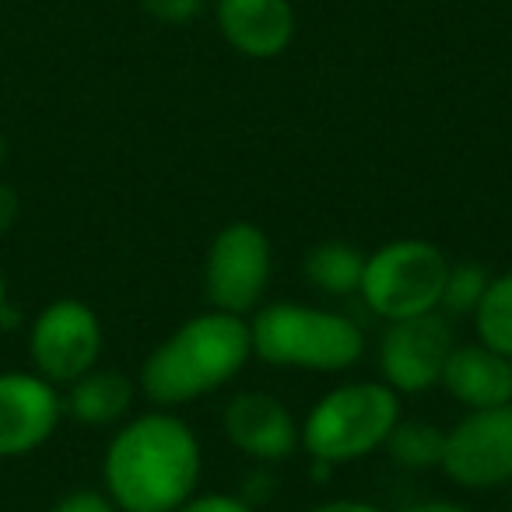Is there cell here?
I'll use <instances>...</instances> for the list:
<instances>
[{"label":"cell","instance_id":"obj_1","mask_svg":"<svg viewBox=\"0 0 512 512\" xmlns=\"http://www.w3.org/2000/svg\"><path fill=\"white\" fill-rule=\"evenodd\" d=\"M200 470L197 435L165 407L123 425L102 463L109 502L120 512H176L197 495Z\"/></svg>","mask_w":512,"mask_h":512},{"label":"cell","instance_id":"obj_2","mask_svg":"<svg viewBox=\"0 0 512 512\" xmlns=\"http://www.w3.org/2000/svg\"><path fill=\"white\" fill-rule=\"evenodd\" d=\"M253 358L249 323L232 313H200L172 330L141 365V390L151 404L179 407L232 383Z\"/></svg>","mask_w":512,"mask_h":512},{"label":"cell","instance_id":"obj_3","mask_svg":"<svg viewBox=\"0 0 512 512\" xmlns=\"http://www.w3.org/2000/svg\"><path fill=\"white\" fill-rule=\"evenodd\" d=\"M253 358L281 369L348 372L362 362L365 334L355 320L302 302H274L249 320Z\"/></svg>","mask_w":512,"mask_h":512},{"label":"cell","instance_id":"obj_4","mask_svg":"<svg viewBox=\"0 0 512 512\" xmlns=\"http://www.w3.org/2000/svg\"><path fill=\"white\" fill-rule=\"evenodd\" d=\"M400 421V393L383 379L344 383L323 393L306 414L302 425V449L313 460L341 467L383 449L393 425Z\"/></svg>","mask_w":512,"mask_h":512},{"label":"cell","instance_id":"obj_5","mask_svg":"<svg viewBox=\"0 0 512 512\" xmlns=\"http://www.w3.org/2000/svg\"><path fill=\"white\" fill-rule=\"evenodd\" d=\"M446 271L449 260L439 246L425 239H397L365 256L358 295L379 320H411L439 309Z\"/></svg>","mask_w":512,"mask_h":512},{"label":"cell","instance_id":"obj_6","mask_svg":"<svg viewBox=\"0 0 512 512\" xmlns=\"http://www.w3.org/2000/svg\"><path fill=\"white\" fill-rule=\"evenodd\" d=\"M274 249L271 239L253 221H232L214 235L204 260V292L211 309L232 316L256 313L271 285Z\"/></svg>","mask_w":512,"mask_h":512},{"label":"cell","instance_id":"obj_7","mask_svg":"<svg viewBox=\"0 0 512 512\" xmlns=\"http://www.w3.org/2000/svg\"><path fill=\"white\" fill-rule=\"evenodd\" d=\"M439 467L449 481L467 491L512 484V404L467 411V418L446 428Z\"/></svg>","mask_w":512,"mask_h":512},{"label":"cell","instance_id":"obj_8","mask_svg":"<svg viewBox=\"0 0 512 512\" xmlns=\"http://www.w3.org/2000/svg\"><path fill=\"white\" fill-rule=\"evenodd\" d=\"M456 348L453 320L439 309L411 320H393L379 341V372L397 393H425L439 386L449 351Z\"/></svg>","mask_w":512,"mask_h":512},{"label":"cell","instance_id":"obj_9","mask_svg":"<svg viewBox=\"0 0 512 512\" xmlns=\"http://www.w3.org/2000/svg\"><path fill=\"white\" fill-rule=\"evenodd\" d=\"M32 362L39 376L50 379L53 386L81 379L95 369L102 351V327L99 316L78 299H60L39 313L32 323Z\"/></svg>","mask_w":512,"mask_h":512},{"label":"cell","instance_id":"obj_10","mask_svg":"<svg viewBox=\"0 0 512 512\" xmlns=\"http://www.w3.org/2000/svg\"><path fill=\"white\" fill-rule=\"evenodd\" d=\"M225 439L260 463H281L302 446V428L285 400L264 390L235 393L221 411Z\"/></svg>","mask_w":512,"mask_h":512},{"label":"cell","instance_id":"obj_11","mask_svg":"<svg viewBox=\"0 0 512 512\" xmlns=\"http://www.w3.org/2000/svg\"><path fill=\"white\" fill-rule=\"evenodd\" d=\"M57 390L50 379L4 372L0 376V456H22L43 446L60 421Z\"/></svg>","mask_w":512,"mask_h":512},{"label":"cell","instance_id":"obj_12","mask_svg":"<svg viewBox=\"0 0 512 512\" xmlns=\"http://www.w3.org/2000/svg\"><path fill=\"white\" fill-rule=\"evenodd\" d=\"M218 29L242 57L271 60L295 36L292 0H218Z\"/></svg>","mask_w":512,"mask_h":512},{"label":"cell","instance_id":"obj_13","mask_svg":"<svg viewBox=\"0 0 512 512\" xmlns=\"http://www.w3.org/2000/svg\"><path fill=\"white\" fill-rule=\"evenodd\" d=\"M439 386L467 411L512 404V358L477 344H456L446 358Z\"/></svg>","mask_w":512,"mask_h":512},{"label":"cell","instance_id":"obj_14","mask_svg":"<svg viewBox=\"0 0 512 512\" xmlns=\"http://www.w3.org/2000/svg\"><path fill=\"white\" fill-rule=\"evenodd\" d=\"M134 404V383L116 369H92L71 383L67 411L81 425H113Z\"/></svg>","mask_w":512,"mask_h":512},{"label":"cell","instance_id":"obj_15","mask_svg":"<svg viewBox=\"0 0 512 512\" xmlns=\"http://www.w3.org/2000/svg\"><path fill=\"white\" fill-rule=\"evenodd\" d=\"M302 274L316 292L358 295L365 278V253H358L348 242H320L302 260Z\"/></svg>","mask_w":512,"mask_h":512},{"label":"cell","instance_id":"obj_16","mask_svg":"<svg viewBox=\"0 0 512 512\" xmlns=\"http://www.w3.org/2000/svg\"><path fill=\"white\" fill-rule=\"evenodd\" d=\"M442 446H446V432L432 421L421 418H400L393 425L390 439L383 442V449L390 453V460L404 470H432L442 460Z\"/></svg>","mask_w":512,"mask_h":512},{"label":"cell","instance_id":"obj_17","mask_svg":"<svg viewBox=\"0 0 512 512\" xmlns=\"http://www.w3.org/2000/svg\"><path fill=\"white\" fill-rule=\"evenodd\" d=\"M470 320H474L477 341L484 348L512 358V271L488 281Z\"/></svg>","mask_w":512,"mask_h":512},{"label":"cell","instance_id":"obj_18","mask_svg":"<svg viewBox=\"0 0 512 512\" xmlns=\"http://www.w3.org/2000/svg\"><path fill=\"white\" fill-rule=\"evenodd\" d=\"M488 281H491V274L484 271V264H477V260L449 264L446 285H442V299H439V313L449 316V320L474 316V309H477V302H481Z\"/></svg>","mask_w":512,"mask_h":512},{"label":"cell","instance_id":"obj_19","mask_svg":"<svg viewBox=\"0 0 512 512\" xmlns=\"http://www.w3.org/2000/svg\"><path fill=\"white\" fill-rule=\"evenodd\" d=\"M141 8L162 25H186L200 15L204 0H141Z\"/></svg>","mask_w":512,"mask_h":512},{"label":"cell","instance_id":"obj_20","mask_svg":"<svg viewBox=\"0 0 512 512\" xmlns=\"http://www.w3.org/2000/svg\"><path fill=\"white\" fill-rule=\"evenodd\" d=\"M176 512H256L242 495H225V491H207V495H190Z\"/></svg>","mask_w":512,"mask_h":512},{"label":"cell","instance_id":"obj_21","mask_svg":"<svg viewBox=\"0 0 512 512\" xmlns=\"http://www.w3.org/2000/svg\"><path fill=\"white\" fill-rule=\"evenodd\" d=\"M53 512H120V509L106 495H99V491H74L64 502L53 505Z\"/></svg>","mask_w":512,"mask_h":512},{"label":"cell","instance_id":"obj_22","mask_svg":"<svg viewBox=\"0 0 512 512\" xmlns=\"http://www.w3.org/2000/svg\"><path fill=\"white\" fill-rule=\"evenodd\" d=\"M18 207H22L18 204V193L11 190V186L0 183V235L8 232V228L18 221Z\"/></svg>","mask_w":512,"mask_h":512},{"label":"cell","instance_id":"obj_23","mask_svg":"<svg viewBox=\"0 0 512 512\" xmlns=\"http://www.w3.org/2000/svg\"><path fill=\"white\" fill-rule=\"evenodd\" d=\"M309 512H383L372 502H358V498H334V502H320Z\"/></svg>","mask_w":512,"mask_h":512},{"label":"cell","instance_id":"obj_24","mask_svg":"<svg viewBox=\"0 0 512 512\" xmlns=\"http://www.w3.org/2000/svg\"><path fill=\"white\" fill-rule=\"evenodd\" d=\"M407 512H470V509H467V505H460V502H449V498H432V502L411 505Z\"/></svg>","mask_w":512,"mask_h":512},{"label":"cell","instance_id":"obj_25","mask_svg":"<svg viewBox=\"0 0 512 512\" xmlns=\"http://www.w3.org/2000/svg\"><path fill=\"white\" fill-rule=\"evenodd\" d=\"M8 306V292H4V274H0V309Z\"/></svg>","mask_w":512,"mask_h":512},{"label":"cell","instance_id":"obj_26","mask_svg":"<svg viewBox=\"0 0 512 512\" xmlns=\"http://www.w3.org/2000/svg\"><path fill=\"white\" fill-rule=\"evenodd\" d=\"M0 162H4V137H0Z\"/></svg>","mask_w":512,"mask_h":512}]
</instances>
